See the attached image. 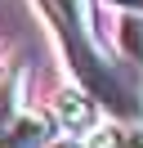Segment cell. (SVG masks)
<instances>
[{"instance_id":"obj_1","label":"cell","mask_w":143,"mask_h":148,"mask_svg":"<svg viewBox=\"0 0 143 148\" xmlns=\"http://www.w3.org/2000/svg\"><path fill=\"white\" fill-rule=\"evenodd\" d=\"M36 9L49 23V32H54V40H58V49H63V58H67V67H72V76H76L80 90L94 103H103L112 117L130 121V126L143 121V94L134 90L130 76L103 54L94 27H89L85 0H36Z\"/></svg>"},{"instance_id":"obj_2","label":"cell","mask_w":143,"mask_h":148,"mask_svg":"<svg viewBox=\"0 0 143 148\" xmlns=\"http://www.w3.org/2000/svg\"><path fill=\"white\" fill-rule=\"evenodd\" d=\"M49 117H54V126L67 130V139H85V135H94V130H98V103L89 99L80 85H67V90L54 94Z\"/></svg>"},{"instance_id":"obj_3","label":"cell","mask_w":143,"mask_h":148,"mask_svg":"<svg viewBox=\"0 0 143 148\" xmlns=\"http://www.w3.org/2000/svg\"><path fill=\"white\" fill-rule=\"evenodd\" d=\"M49 144H54V117L36 108H22L0 130V148H49Z\"/></svg>"},{"instance_id":"obj_4","label":"cell","mask_w":143,"mask_h":148,"mask_svg":"<svg viewBox=\"0 0 143 148\" xmlns=\"http://www.w3.org/2000/svg\"><path fill=\"white\" fill-rule=\"evenodd\" d=\"M116 49H121V58L134 67V72L143 76V14H121L116 18Z\"/></svg>"},{"instance_id":"obj_5","label":"cell","mask_w":143,"mask_h":148,"mask_svg":"<svg viewBox=\"0 0 143 148\" xmlns=\"http://www.w3.org/2000/svg\"><path fill=\"white\" fill-rule=\"evenodd\" d=\"M121 144H125V126H98L85 148H121Z\"/></svg>"},{"instance_id":"obj_6","label":"cell","mask_w":143,"mask_h":148,"mask_svg":"<svg viewBox=\"0 0 143 148\" xmlns=\"http://www.w3.org/2000/svg\"><path fill=\"white\" fill-rule=\"evenodd\" d=\"M14 94H18V90H14V85L5 81V76H0V130H5L9 121L18 117V99H14Z\"/></svg>"},{"instance_id":"obj_7","label":"cell","mask_w":143,"mask_h":148,"mask_svg":"<svg viewBox=\"0 0 143 148\" xmlns=\"http://www.w3.org/2000/svg\"><path fill=\"white\" fill-rule=\"evenodd\" d=\"M121 148H143V121L125 126V144H121Z\"/></svg>"},{"instance_id":"obj_8","label":"cell","mask_w":143,"mask_h":148,"mask_svg":"<svg viewBox=\"0 0 143 148\" xmlns=\"http://www.w3.org/2000/svg\"><path fill=\"white\" fill-rule=\"evenodd\" d=\"M107 5H116L121 14H143V0H107Z\"/></svg>"},{"instance_id":"obj_9","label":"cell","mask_w":143,"mask_h":148,"mask_svg":"<svg viewBox=\"0 0 143 148\" xmlns=\"http://www.w3.org/2000/svg\"><path fill=\"white\" fill-rule=\"evenodd\" d=\"M49 148H85V139H67V135H54Z\"/></svg>"}]
</instances>
